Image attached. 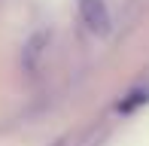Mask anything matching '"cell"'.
I'll list each match as a JSON object with an SVG mask.
<instances>
[{
  "instance_id": "6da1fadb",
  "label": "cell",
  "mask_w": 149,
  "mask_h": 146,
  "mask_svg": "<svg viewBox=\"0 0 149 146\" xmlns=\"http://www.w3.org/2000/svg\"><path fill=\"white\" fill-rule=\"evenodd\" d=\"M79 18L85 22V28L91 34H110V9H107V0H79Z\"/></svg>"
},
{
  "instance_id": "3957f363",
  "label": "cell",
  "mask_w": 149,
  "mask_h": 146,
  "mask_svg": "<svg viewBox=\"0 0 149 146\" xmlns=\"http://www.w3.org/2000/svg\"><path fill=\"white\" fill-rule=\"evenodd\" d=\"M146 101H149V91H134V95H128V101L119 104V113H131V110H137L140 104H146Z\"/></svg>"
},
{
  "instance_id": "7a4b0ae2",
  "label": "cell",
  "mask_w": 149,
  "mask_h": 146,
  "mask_svg": "<svg viewBox=\"0 0 149 146\" xmlns=\"http://www.w3.org/2000/svg\"><path fill=\"white\" fill-rule=\"evenodd\" d=\"M46 40H49L46 34H37V37H33L31 43H28V49H24V64H28V67H33V58H37L40 52H43V49H40V46H43Z\"/></svg>"
}]
</instances>
